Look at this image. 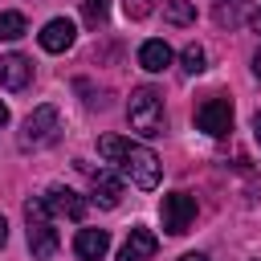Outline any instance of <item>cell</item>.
Instances as JSON below:
<instances>
[{
  "mask_svg": "<svg viewBox=\"0 0 261 261\" xmlns=\"http://www.w3.org/2000/svg\"><path fill=\"white\" fill-rule=\"evenodd\" d=\"M98 155L106 163H118L122 175H130L135 188H143V192L159 188V155L151 147L130 143V139H118V135H102L98 139Z\"/></svg>",
  "mask_w": 261,
  "mask_h": 261,
  "instance_id": "cell-1",
  "label": "cell"
},
{
  "mask_svg": "<svg viewBox=\"0 0 261 261\" xmlns=\"http://www.w3.org/2000/svg\"><path fill=\"white\" fill-rule=\"evenodd\" d=\"M126 122H130V130L143 135V139L163 135V122H167V114H163V94H159L155 86H139V90H130Z\"/></svg>",
  "mask_w": 261,
  "mask_h": 261,
  "instance_id": "cell-2",
  "label": "cell"
},
{
  "mask_svg": "<svg viewBox=\"0 0 261 261\" xmlns=\"http://www.w3.org/2000/svg\"><path fill=\"white\" fill-rule=\"evenodd\" d=\"M24 220H29V249H33V257H37V261H49L61 241H57V228H53L49 208H45L41 196L24 204Z\"/></svg>",
  "mask_w": 261,
  "mask_h": 261,
  "instance_id": "cell-3",
  "label": "cell"
},
{
  "mask_svg": "<svg viewBox=\"0 0 261 261\" xmlns=\"http://www.w3.org/2000/svg\"><path fill=\"white\" fill-rule=\"evenodd\" d=\"M57 130H61V114H57V106H37V110L20 122L16 143H20V151H41V147H49V143L57 139Z\"/></svg>",
  "mask_w": 261,
  "mask_h": 261,
  "instance_id": "cell-4",
  "label": "cell"
},
{
  "mask_svg": "<svg viewBox=\"0 0 261 261\" xmlns=\"http://www.w3.org/2000/svg\"><path fill=\"white\" fill-rule=\"evenodd\" d=\"M196 126H200L204 135H212V139L228 135V130H232V102L220 98V94L204 98V102L196 106Z\"/></svg>",
  "mask_w": 261,
  "mask_h": 261,
  "instance_id": "cell-5",
  "label": "cell"
},
{
  "mask_svg": "<svg viewBox=\"0 0 261 261\" xmlns=\"http://www.w3.org/2000/svg\"><path fill=\"white\" fill-rule=\"evenodd\" d=\"M192 220H196V200L188 192H167L163 196V228L171 237H184L192 228Z\"/></svg>",
  "mask_w": 261,
  "mask_h": 261,
  "instance_id": "cell-6",
  "label": "cell"
},
{
  "mask_svg": "<svg viewBox=\"0 0 261 261\" xmlns=\"http://www.w3.org/2000/svg\"><path fill=\"white\" fill-rule=\"evenodd\" d=\"M41 200H45L49 216H69V220H86V208H90L73 188H61V184H57V188H49Z\"/></svg>",
  "mask_w": 261,
  "mask_h": 261,
  "instance_id": "cell-7",
  "label": "cell"
},
{
  "mask_svg": "<svg viewBox=\"0 0 261 261\" xmlns=\"http://www.w3.org/2000/svg\"><path fill=\"white\" fill-rule=\"evenodd\" d=\"M159 253V237L151 232V228H143V224H135L130 228V237L122 241V249H118V261H151Z\"/></svg>",
  "mask_w": 261,
  "mask_h": 261,
  "instance_id": "cell-8",
  "label": "cell"
},
{
  "mask_svg": "<svg viewBox=\"0 0 261 261\" xmlns=\"http://www.w3.org/2000/svg\"><path fill=\"white\" fill-rule=\"evenodd\" d=\"M41 49L45 53H65L73 41H77V29H73V20H65V16H53L45 29H41Z\"/></svg>",
  "mask_w": 261,
  "mask_h": 261,
  "instance_id": "cell-9",
  "label": "cell"
},
{
  "mask_svg": "<svg viewBox=\"0 0 261 261\" xmlns=\"http://www.w3.org/2000/svg\"><path fill=\"white\" fill-rule=\"evenodd\" d=\"M106 249H110V232H106V228H82V232L73 237L77 261H102Z\"/></svg>",
  "mask_w": 261,
  "mask_h": 261,
  "instance_id": "cell-10",
  "label": "cell"
},
{
  "mask_svg": "<svg viewBox=\"0 0 261 261\" xmlns=\"http://www.w3.org/2000/svg\"><path fill=\"white\" fill-rule=\"evenodd\" d=\"M29 77H33L29 57H20V53H4V57H0V86H4V90H24Z\"/></svg>",
  "mask_w": 261,
  "mask_h": 261,
  "instance_id": "cell-11",
  "label": "cell"
},
{
  "mask_svg": "<svg viewBox=\"0 0 261 261\" xmlns=\"http://www.w3.org/2000/svg\"><path fill=\"white\" fill-rule=\"evenodd\" d=\"M90 192H94V204H102V208H118V200H122V184L110 171H90Z\"/></svg>",
  "mask_w": 261,
  "mask_h": 261,
  "instance_id": "cell-12",
  "label": "cell"
},
{
  "mask_svg": "<svg viewBox=\"0 0 261 261\" xmlns=\"http://www.w3.org/2000/svg\"><path fill=\"white\" fill-rule=\"evenodd\" d=\"M139 65H143L147 73L167 69V65H171V49H167V41H143V49H139Z\"/></svg>",
  "mask_w": 261,
  "mask_h": 261,
  "instance_id": "cell-13",
  "label": "cell"
},
{
  "mask_svg": "<svg viewBox=\"0 0 261 261\" xmlns=\"http://www.w3.org/2000/svg\"><path fill=\"white\" fill-rule=\"evenodd\" d=\"M245 8H249V0H216L212 4V16H216L220 29H237L245 20Z\"/></svg>",
  "mask_w": 261,
  "mask_h": 261,
  "instance_id": "cell-14",
  "label": "cell"
},
{
  "mask_svg": "<svg viewBox=\"0 0 261 261\" xmlns=\"http://www.w3.org/2000/svg\"><path fill=\"white\" fill-rule=\"evenodd\" d=\"M163 20H171V24H192V20H196V4H192V0H167Z\"/></svg>",
  "mask_w": 261,
  "mask_h": 261,
  "instance_id": "cell-15",
  "label": "cell"
},
{
  "mask_svg": "<svg viewBox=\"0 0 261 261\" xmlns=\"http://www.w3.org/2000/svg\"><path fill=\"white\" fill-rule=\"evenodd\" d=\"M24 33H29V24H24L20 12H0V41H16Z\"/></svg>",
  "mask_w": 261,
  "mask_h": 261,
  "instance_id": "cell-16",
  "label": "cell"
},
{
  "mask_svg": "<svg viewBox=\"0 0 261 261\" xmlns=\"http://www.w3.org/2000/svg\"><path fill=\"white\" fill-rule=\"evenodd\" d=\"M106 16H110V0H82V20L90 29L106 24Z\"/></svg>",
  "mask_w": 261,
  "mask_h": 261,
  "instance_id": "cell-17",
  "label": "cell"
},
{
  "mask_svg": "<svg viewBox=\"0 0 261 261\" xmlns=\"http://www.w3.org/2000/svg\"><path fill=\"white\" fill-rule=\"evenodd\" d=\"M179 61H184V73H204V49L200 45H188L179 53Z\"/></svg>",
  "mask_w": 261,
  "mask_h": 261,
  "instance_id": "cell-18",
  "label": "cell"
},
{
  "mask_svg": "<svg viewBox=\"0 0 261 261\" xmlns=\"http://www.w3.org/2000/svg\"><path fill=\"white\" fill-rule=\"evenodd\" d=\"M179 261H212V257H208V253H184Z\"/></svg>",
  "mask_w": 261,
  "mask_h": 261,
  "instance_id": "cell-19",
  "label": "cell"
},
{
  "mask_svg": "<svg viewBox=\"0 0 261 261\" xmlns=\"http://www.w3.org/2000/svg\"><path fill=\"white\" fill-rule=\"evenodd\" d=\"M253 139H257V143H261V110H257V114H253Z\"/></svg>",
  "mask_w": 261,
  "mask_h": 261,
  "instance_id": "cell-20",
  "label": "cell"
},
{
  "mask_svg": "<svg viewBox=\"0 0 261 261\" xmlns=\"http://www.w3.org/2000/svg\"><path fill=\"white\" fill-rule=\"evenodd\" d=\"M249 24H253V33H261V8H257V12L249 16Z\"/></svg>",
  "mask_w": 261,
  "mask_h": 261,
  "instance_id": "cell-21",
  "label": "cell"
},
{
  "mask_svg": "<svg viewBox=\"0 0 261 261\" xmlns=\"http://www.w3.org/2000/svg\"><path fill=\"white\" fill-rule=\"evenodd\" d=\"M253 73H257V77H261V49H257V53H253Z\"/></svg>",
  "mask_w": 261,
  "mask_h": 261,
  "instance_id": "cell-22",
  "label": "cell"
},
{
  "mask_svg": "<svg viewBox=\"0 0 261 261\" xmlns=\"http://www.w3.org/2000/svg\"><path fill=\"white\" fill-rule=\"evenodd\" d=\"M4 237H8V220L0 216V245H4Z\"/></svg>",
  "mask_w": 261,
  "mask_h": 261,
  "instance_id": "cell-23",
  "label": "cell"
},
{
  "mask_svg": "<svg viewBox=\"0 0 261 261\" xmlns=\"http://www.w3.org/2000/svg\"><path fill=\"white\" fill-rule=\"evenodd\" d=\"M4 122H8V106L0 102V126H4Z\"/></svg>",
  "mask_w": 261,
  "mask_h": 261,
  "instance_id": "cell-24",
  "label": "cell"
}]
</instances>
